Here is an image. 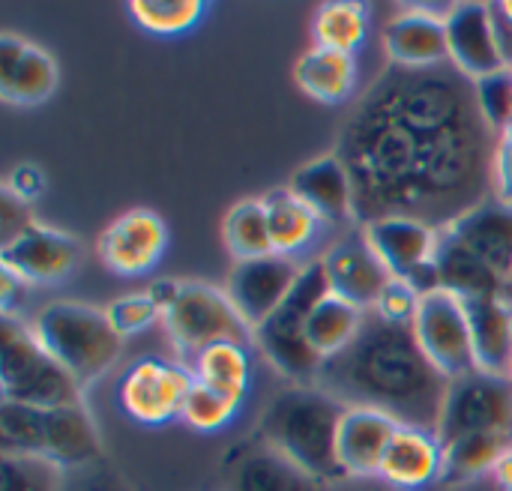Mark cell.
I'll return each mask as SVG.
<instances>
[{"label":"cell","mask_w":512,"mask_h":491,"mask_svg":"<svg viewBox=\"0 0 512 491\" xmlns=\"http://www.w3.org/2000/svg\"><path fill=\"white\" fill-rule=\"evenodd\" d=\"M501 144H507V147H512V120H510V126L501 132Z\"/></svg>","instance_id":"f907efd6"},{"label":"cell","mask_w":512,"mask_h":491,"mask_svg":"<svg viewBox=\"0 0 512 491\" xmlns=\"http://www.w3.org/2000/svg\"><path fill=\"white\" fill-rule=\"evenodd\" d=\"M60 72L54 57L15 36H0V96L12 105H39L57 90Z\"/></svg>","instance_id":"44dd1931"},{"label":"cell","mask_w":512,"mask_h":491,"mask_svg":"<svg viewBox=\"0 0 512 491\" xmlns=\"http://www.w3.org/2000/svg\"><path fill=\"white\" fill-rule=\"evenodd\" d=\"M267 207V222H270V237H273V252L300 264H309L306 255L324 240L327 222L288 186V189H273L264 195Z\"/></svg>","instance_id":"cb8c5ba5"},{"label":"cell","mask_w":512,"mask_h":491,"mask_svg":"<svg viewBox=\"0 0 512 491\" xmlns=\"http://www.w3.org/2000/svg\"><path fill=\"white\" fill-rule=\"evenodd\" d=\"M321 264L327 273L330 294L348 300L351 306H357L363 312L375 309L381 294L393 282L390 267L381 261V255L366 240L363 225H360V231H348L345 237H339L321 255Z\"/></svg>","instance_id":"4fadbf2b"},{"label":"cell","mask_w":512,"mask_h":491,"mask_svg":"<svg viewBox=\"0 0 512 491\" xmlns=\"http://www.w3.org/2000/svg\"><path fill=\"white\" fill-rule=\"evenodd\" d=\"M327 294L330 285L321 258L309 261L285 303L255 330V345L264 351V357L297 384H315L324 366V360L312 351L306 339V321Z\"/></svg>","instance_id":"52a82bcc"},{"label":"cell","mask_w":512,"mask_h":491,"mask_svg":"<svg viewBox=\"0 0 512 491\" xmlns=\"http://www.w3.org/2000/svg\"><path fill=\"white\" fill-rule=\"evenodd\" d=\"M336 156L351 174L360 225L411 216L450 228L495 189V132L474 81L453 63L381 72L342 129Z\"/></svg>","instance_id":"6da1fadb"},{"label":"cell","mask_w":512,"mask_h":491,"mask_svg":"<svg viewBox=\"0 0 512 491\" xmlns=\"http://www.w3.org/2000/svg\"><path fill=\"white\" fill-rule=\"evenodd\" d=\"M27 297V282L18 279L12 270L0 267V306H3V318H15L18 303H24Z\"/></svg>","instance_id":"7bdbcfd3"},{"label":"cell","mask_w":512,"mask_h":491,"mask_svg":"<svg viewBox=\"0 0 512 491\" xmlns=\"http://www.w3.org/2000/svg\"><path fill=\"white\" fill-rule=\"evenodd\" d=\"M498 6H501V12L512 21V0H504V3H498Z\"/></svg>","instance_id":"816d5d0a"},{"label":"cell","mask_w":512,"mask_h":491,"mask_svg":"<svg viewBox=\"0 0 512 491\" xmlns=\"http://www.w3.org/2000/svg\"><path fill=\"white\" fill-rule=\"evenodd\" d=\"M495 198L512 207V147L498 141V156H495Z\"/></svg>","instance_id":"ee69618b"},{"label":"cell","mask_w":512,"mask_h":491,"mask_svg":"<svg viewBox=\"0 0 512 491\" xmlns=\"http://www.w3.org/2000/svg\"><path fill=\"white\" fill-rule=\"evenodd\" d=\"M492 480H495V486L501 491H512V444L504 450L498 468L492 471Z\"/></svg>","instance_id":"7dc6e473"},{"label":"cell","mask_w":512,"mask_h":491,"mask_svg":"<svg viewBox=\"0 0 512 491\" xmlns=\"http://www.w3.org/2000/svg\"><path fill=\"white\" fill-rule=\"evenodd\" d=\"M195 375L198 384L213 387L216 393L234 399V402H246L249 390H252V357H249V345L240 342H216L210 348H204L201 354H195L186 363Z\"/></svg>","instance_id":"f1b7e54d"},{"label":"cell","mask_w":512,"mask_h":491,"mask_svg":"<svg viewBox=\"0 0 512 491\" xmlns=\"http://www.w3.org/2000/svg\"><path fill=\"white\" fill-rule=\"evenodd\" d=\"M42 189H45V177H42V171H39L36 165H30V162L15 165V168L9 171V177H6V192H12V195L21 198L24 204H30L33 198H39Z\"/></svg>","instance_id":"b9f144b4"},{"label":"cell","mask_w":512,"mask_h":491,"mask_svg":"<svg viewBox=\"0 0 512 491\" xmlns=\"http://www.w3.org/2000/svg\"><path fill=\"white\" fill-rule=\"evenodd\" d=\"M195 387V375L180 360L141 357L135 360L120 387V408L141 426H165L183 420V405L189 390Z\"/></svg>","instance_id":"30bf717a"},{"label":"cell","mask_w":512,"mask_h":491,"mask_svg":"<svg viewBox=\"0 0 512 491\" xmlns=\"http://www.w3.org/2000/svg\"><path fill=\"white\" fill-rule=\"evenodd\" d=\"M225 243L234 255V261H255L276 255L273 252V237H270V222H267V207L264 198H249L240 201L228 210L225 216Z\"/></svg>","instance_id":"d6a6232c"},{"label":"cell","mask_w":512,"mask_h":491,"mask_svg":"<svg viewBox=\"0 0 512 491\" xmlns=\"http://www.w3.org/2000/svg\"><path fill=\"white\" fill-rule=\"evenodd\" d=\"M294 78L306 96L327 102V105H336L354 93L357 63H354V54H342V51H330V48L315 45L297 60Z\"/></svg>","instance_id":"83f0119b"},{"label":"cell","mask_w":512,"mask_h":491,"mask_svg":"<svg viewBox=\"0 0 512 491\" xmlns=\"http://www.w3.org/2000/svg\"><path fill=\"white\" fill-rule=\"evenodd\" d=\"M512 444V435H468L453 444H444V480L441 483H471L498 468L504 450Z\"/></svg>","instance_id":"4dcf8cb0"},{"label":"cell","mask_w":512,"mask_h":491,"mask_svg":"<svg viewBox=\"0 0 512 491\" xmlns=\"http://www.w3.org/2000/svg\"><path fill=\"white\" fill-rule=\"evenodd\" d=\"M489 6H492V24H495V36H498V48H501L504 66L512 69V21L501 12L498 3H489Z\"/></svg>","instance_id":"bcb514c9"},{"label":"cell","mask_w":512,"mask_h":491,"mask_svg":"<svg viewBox=\"0 0 512 491\" xmlns=\"http://www.w3.org/2000/svg\"><path fill=\"white\" fill-rule=\"evenodd\" d=\"M378 480L396 491H426L444 480V441L432 429L399 426Z\"/></svg>","instance_id":"ffe728a7"},{"label":"cell","mask_w":512,"mask_h":491,"mask_svg":"<svg viewBox=\"0 0 512 491\" xmlns=\"http://www.w3.org/2000/svg\"><path fill=\"white\" fill-rule=\"evenodd\" d=\"M240 408H243L240 402H234V399L216 393L213 387L195 381V387L189 390L186 405H183V420L189 429L213 435V432H222L225 426H231L234 417L240 414Z\"/></svg>","instance_id":"e575fe53"},{"label":"cell","mask_w":512,"mask_h":491,"mask_svg":"<svg viewBox=\"0 0 512 491\" xmlns=\"http://www.w3.org/2000/svg\"><path fill=\"white\" fill-rule=\"evenodd\" d=\"M447 42H450V63L471 81L495 75L504 66L492 6L489 3H459L447 15Z\"/></svg>","instance_id":"e0dca14e"},{"label":"cell","mask_w":512,"mask_h":491,"mask_svg":"<svg viewBox=\"0 0 512 491\" xmlns=\"http://www.w3.org/2000/svg\"><path fill=\"white\" fill-rule=\"evenodd\" d=\"M399 420L375 408H345L339 435H336V456L345 480H378L384 453L399 432Z\"/></svg>","instance_id":"ac0fdd59"},{"label":"cell","mask_w":512,"mask_h":491,"mask_svg":"<svg viewBox=\"0 0 512 491\" xmlns=\"http://www.w3.org/2000/svg\"><path fill=\"white\" fill-rule=\"evenodd\" d=\"M456 240H462L471 252H477L495 273L504 279L512 273V207L492 198L465 216H459L447 228Z\"/></svg>","instance_id":"484cf974"},{"label":"cell","mask_w":512,"mask_h":491,"mask_svg":"<svg viewBox=\"0 0 512 491\" xmlns=\"http://www.w3.org/2000/svg\"><path fill=\"white\" fill-rule=\"evenodd\" d=\"M420 300H423V297H420L408 282H402V279L393 276V282H390L387 291L381 294L375 312H381L387 321H396V324H414L417 309H420Z\"/></svg>","instance_id":"f35d334b"},{"label":"cell","mask_w":512,"mask_h":491,"mask_svg":"<svg viewBox=\"0 0 512 491\" xmlns=\"http://www.w3.org/2000/svg\"><path fill=\"white\" fill-rule=\"evenodd\" d=\"M291 189L327 222V225H351L357 219L354 207V183L348 168L336 153L321 156L315 162H306L294 180Z\"/></svg>","instance_id":"603a6c76"},{"label":"cell","mask_w":512,"mask_h":491,"mask_svg":"<svg viewBox=\"0 0 512 491\" xmlns=\"http://www.w3.org/2000/svg\"><path fill=\"white\" fill-rule=\"evenodd\" d=\"M363 231L396 279L408 282L420 297L441 291L438 264H435L441 228H432L411 216H387L363 225Z\"/></svg>","instance_id":"8fae6325"},{"label":"cell","mask_w":512,"mask_h":491,"mask_svg":"<svg viewBox=\"0 0 512 491\" xmlns=\"http://www.w3.org/2000/svg\"><path fill=\"white\" fill-rule=\"evenodd\" d=\"M330 491H396V489L384 486L381 480H342V483H336Z\"/></svg>","instance_id":"c3c4849f"},{"label":"cell","mask_w":512,"mask_h":491,"mask_svg":"<svg viewBox=\"0 0 512 491\" xmlns=\"http://www.w3.org/2000/svg\"><path fill=\"white\" fill-rule=\"evenodd\" d=\"M30 330L81 387L102 378L123 348V336L111 327L108 315L84 303H48L36 312Z\"/></svg>","instance_id":"5b68a950"},{"label":"cell","mask_w":512,"mask_h":491,"mask_svg":"<svg viewBox=\"0 0 512 491\" xmlns=\"http://www.w3.org/2000/svg\"><path fill=\"white\" fill-rule=\"evenodd\" d=\"M81 261V243L57 228L33 222L15 240L0 246V264L27 285H48L66 279Z\"/></svg>","instance_id":"9a60e30c"},{"label":"cell","mask_w":512,"mask_h":491,"mask_svg":"<svg viewBox=\"0 0 512 491\" xmlns=\"http://www.w3.org/2000/svg\"><path fill=\"white\" fill-rule=\"evenodd\" d=\"M510 381H512V366H510Z\"/></svg>","instance_id":"f5cc1de1"},{"label":"cell","mask_w":512,"mask_h":491,"mask_svg":"<svg viewBox=\"0 0 512 491\" xmlns=\"http://www.w3.org/2000/svg\"><path fill=\"white\" fill-rule=\"evenodd\" d=\"M33 225V216H30V207L15 198L12 192H0V243L6 246L9 240H15L21 231H27Z\"/></svg>","instance_id":"60d3db41"},{"label":"cell","mask_w":512,"mask_h":491,"mask_svg":"<svg viewBox=\"0 0 512 491\" xmlns=\"http://www.w3.org/2000/svg\"><path fill=\"white\" fill-rule=\"evenodd\" d=\"M441 291L456 294L459 300H504V276L495 273L477 252L441 228V243L435 252Z\"/></svg>","instance_id":"d4e9b609"},{"label":"cell","mask_w":512,"mask_h":491,"mask_svg":"<svg viewBox=\"0 0 512 491\" xmlns=\"http://www.w3.org/2000/svg\"><path fill=\"white\" fill-rule=\"evenodd\" d=\"M414 333H417L426 357L435 363V369L447 381L477 372L468 309H465V300H459L456 294H450V291L426 294L420 300V309L414 318Z\"/></svg>","instance_id":"7c38bea8"},{"label":"cell","mask_w":512,"mask_h":491,"mask_svg":"<svg viewBox=\"0 0 512 491\" xmlns=\"http://www.w3.org/2000/svg\"><path fill=\"white\" fill-rule=\"evenodd\" d=\"M306 264L282 258V255H267L255 261H234V270L228 276V297L243 315V321L258 330L291 294L297 285L300 273Z\"/></svg>","instance_id":"5bb4252c"},{"label":"cell","mask_w":512,"mask_h":491,"mask_svg":"<svg viewBox=\"0 0 512 491\" xmlns=\"http://www.w3.org/2000/svg\"><path fill=\"white\" fill-rule=\"evenodd\" d=\"M477 105L489 129L501 138V132L510 126L512 120V69H501L495 75H486L474 81Z\"/></svg>","instance_id":"8d00e7d4"},{"label":"cell","mask_w":512,"mask_h":491,"mask_svg":"<svg viewBox=\"0 0 512 491\" xmlns=\"http://www.w3.org/2000/svg\"><path fill=\"white\" fill-rule=\"evenodd\" d=\"M168 231L153 210H129L99 237V258L117 276H144L165 255Z\"/></svg>","instance_id":"2e32d148"},{"label":"cell","mask_w":512,"mask_h":491,"mask_svg":"<svg viewBox=\"0 0 512 491\" xmlns=\"http://www.w3.org/2000/svg\"><path fill=\"white\" fill-rule=\"evenodd\" d=\"M504 303L512 306V273L507 276V282H504Z\"/></svg>","instance_id":"681fc988"},{"label":"cell","mask_w":512,"mask_h":491,"mask_svg":"<svg viewBox=\"0 0 512 491\" xmlns=\"http://www.w3.org/2000/svg\"><path fill=\"white\" fill-rule=\"evenodd\" d=\"M150 300H153V306L162 312V318L177 306V300H180V294H183V282H177V279H156V282H150V288L144 291Z\"/></svg>","instance_id":"f6af8a7d"},{"label":"cell","mask_w":512,"mask_h":491,"mask_svg":"<svg viewBox=\"0 0 512 491\" xmlns=\"http://www.w3.org/2000/svg\"><path fill=\"white\" fill-rule=\"evenodd\" d=\"M0 384L3 402L30 408L84 405V387L42 348L33 330L15 318L0 321Z\"/></svg>","instance_id":"8992f818"},{"label":"cell","mask_w":512,"mask_h":491,"mask_svg":"<svg viewBox=\"0 0 512 491\" xmlns=\"http://www.w3.org/2000/svg\"><path fill=\"white\" fill-rule=\"evenodd\" d=\"M384 48L393 66L432 69L450 63L447 21L429 9H405L384 30Z\"/></svg>","instance_id":"7402d4cb"},{"label":"cell","mask_w":512,"mask_h":491,"mask_svg":"<svg viewBox=\"0 0 512 491\" xmlns=\"http://www.w3.org/2000/svg\"><path fill=\"white\" fill-rule=\"evenodd\" d=\"M324 480L312 477L264 441L237 447L225 465V491H330Z\"/></svg>","instance_id":"d6986e66"},{"label":"cell","mask_w":512,"mask_h":491,"mask_svg":"<svg viewBox=\"0 0 512 491\" xmlns=\"http://www.w3.org/2000/svg\"><path fill=\"white\" fill-rule=\"evenodd\" d=\"M162 321L180 354V363H189L195 354L216 342H255V330L243 321L228 291H219L204 282H183L177 306Z\"/></svg>","instance_id":"ba28073f"},{"label":"cell","mask_w":512,"mask_h":491,"mask_svg":"<svg viewBox=\"0 0 512 491\" xmlns=\"http://www.w3.org/2000/svg\"><path fill=\"white\" fill-rule=\"evenodd\" d=\"M312 33H315V45L318 48L354 54V51L363 48V42L369 36V6L366 3H354V0L324 3L315 12Z\"/></svg>","instance_id":"1f68e13d"},{"label":"cell","mask_w":512,"mask_h":491,"mask_svg":"<svg viewBox=\"0 0 512 491\" xmlns=\"http://www.w3.org/2000/svg\"><path fill=\"white\" fill-rule=\"evenodd\" d=\"M0 453L39 456L63 471L102 462L99 432L84 405L72 408H30L0 402Z\"/></svg>","instance_id":"277c9868"},{"label":"cell","mask_w":512,"mask_h":491,"mask_svg":"<svg viewBox=\"0 0 512 491\" xmlns=\"http://www.w3.org/2000/svg\"><path fill=\"white\" fill-rule=\"evenodd\" d=\"M63 491H129L123 477L117 471H111L105 462H93L87 468H75L66 471Z\"/></svg>","instance_id":"ab89813d"},{"label":"cell","mask_w":512,"mask_h":491,"mask_svg":"<svg viewBox=\"0 0 512 491\" xmlns=\"http://www.w3.org/2000/svg\"><path fill=\"white\" fill-rule=\"evenodd\" d=\"M315 387L348 408H375L402 426L435 432L450 381L426 357L414 324H396L369 309L357 339L324 360Z\"/></svg>","instance_id":"7a4b0ae2"},{"label":"cell","mask_w":512,"mask_h":491,"mask_svg":"<svg viewBox=\"0 0 512 491\" xmlns=\"http://www.w3.org/2000/svg\"><path fill=\"white\" fill-rule=\"evenodd\" d=\"M0 491H63L66 471L39 456H3Z\"/></svg>","instance_id":"d590c367"},{"label":"cell","mask_w":512,"mask_h":491,"mask_svg":"<svg viewBox=\"0 0 512 491\" xmlns=\"http://www.w3.org/2000/svg\"><path fill=\"white\" fill-rule=\"evenodd\" d=\"M468 324L474 339L477 369L510 378L512 366V306L504 300H468Z\"/></svg>","instance_id":"4316f807"},{"label":"cell","mask_w":512,"mask_h":491,"mask_svg":"<svg viewBox=\"0 0 512 491\" xmlns=\"http://www.w3.org/2000/svg\"><path fill=\"white\" fill-rule=\"evenodd\" d=\"M207 3L201 0H132L129 15L135 24L156 36H180L201 24Z\"/></svg>","instance_id":"836d02e7"},{"label":"cell","mask_w":512,"mask_h":491,"mask_svg":"<svg viewBox=\"0 0 512 491\" xmlns=\"http://www.w3.org/2000/svg\"><path fill=\"white\" fill-rule=\"evenodd\" d=\"M348 405L315 384H297L273 396L261 423L258 441L309 471L312 477L336 486L345 480L336 456V435Z\"/></svg>","instance_id":"3957f363"},{"label":"cell","mask_w":512,"mask_h":491,"mask_svg":"<svg viewBox=\"0 0 512 491\" xmlns=\"http://www.w3.org/2000/svg\"><path fill=\"white\" fill-rule=\"evenodd\" d=\"M105 315H108L111 327H114L123 339H126V336H135V333H141V330H147V327H153V324L162 318V312L153 306V300H150L147 294L120 297V300H114V303L105 309Z\"/></svg>","instance_id":"74e56055"},{"label":"cell","mask_w":512,"mask_h":491,"mask_svg":"<svg viewBox=\"0 0 512 491\" xmlns=\"http://www.w3.org/2000/svg\"><path fill=\"white\" fill-rule=\"evenodd\" d=\"M363 321H366L363 309L351 306L348 300L336 294H327L306 321V339L321 360H330L357 339Z\"/></svg>","instance_id":"f546056e"},{"label":"cell","mask_w":512,"mask_h":491,"mask_svg":"<svg viewBox=\"0 0 512 491\" xmlns=\"http://www.w3.org/2000/svg\"><path fill=\"white\" fill-rule=\"evenodd\" d=\"M486 432L512 435V381L477 369L450 381L435 435L444 444H453Z\"/></svg>","instance_id":"9c48e42d"}]
</instances>
